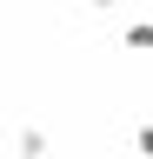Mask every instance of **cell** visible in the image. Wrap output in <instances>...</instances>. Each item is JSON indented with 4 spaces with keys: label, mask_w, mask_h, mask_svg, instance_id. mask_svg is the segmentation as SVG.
Wrapping results in <instances>:
<instances>
[{
    "label": "cell",
    "mask_w": 153,
    "mask_h": 159,
    "mask_svg": "<svg viewBox=\"0 0 153 159\" xmlns=\"http://www.w3.org/2000/svg\"><path fill=\"white\" fill-rule=\"evenodd\" d=\"M133 152H140V159H153V119H146L140 133H133Z\"/></svg>",
    "instance_id": "obj_3"
},
{
    "label": "cell",
    "mask_w": 153,
    "mask_h": 159,
    "mask_svg": "<svg viewBox=\"0 0 153 159\" xmlns=\"http://www.w3.org/2000/svg\"><path fill=\"white\" fill-rule=\"evenodd\" d=\"M133 159H140V152H133Z\"/></svg>",
    "instance_id": "obj_5"
},
{
    "label": "cell",
    "mask_w": 153,
    "mask_h": 159,
    "mask_svg": "<svg viewBox=\"0 0 153 159\" xmlns=\"http://www.w3.org/2000/svg\"><path fill=\"white\" fill-rule=\"evenodd\" d=\"M13 152H20V159H47V133L40 126H20V133H13Z\"/></svg>",
    "instance_id": "obj_1"
},
{
    "label": "cell",
    "mask_w": 153,
    "mask_h": 159,
    "mask_svg": "<svg viewBox=\"0 0 153 159\" xmlns=\"http://www.w3.org/2000/svg\"><path fill=\"white\" fill-rule=\"evenodd\" d=\"M80 7H113V0H80Z\"/></svg>",
    "instance_id": "obj_4"
},
{
    "label": "cell",
    "mask_w": 153,
    "mask_h": 159,
    "mask_svg": "<svg viewBox=\"0 0 153 159\" xmlns=\"http://www.w3.org/2000/svg\"><path fill=\"white\" fill-rule=\"evenodd\" d=\"M120 47L127 53H153V20H133V27L120 33Z\"/></svg>",
    "instance_id": "obj_2"
}]
</instances>
